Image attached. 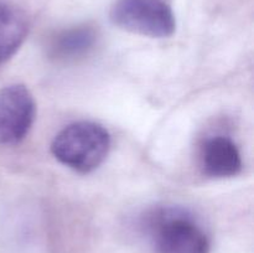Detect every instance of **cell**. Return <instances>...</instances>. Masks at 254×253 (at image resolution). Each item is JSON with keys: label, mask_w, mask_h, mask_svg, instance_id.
<instances>
[{"label": "cell", "mask_w": 254, "mask_h": 253, "mask_svg": "<svg viewBox=\"0 0 254 253\" xmlns=\"http://www.w3.org/2000/svg\"><path fill=\"white\" fill-rule=\"evenodd\" d=\"M111 136L94 122H76L64 126L52 140L55 158L72 170L87 174L96 170L108 155Z\"/></svg>", "instance_id": "1"}, {"label": "cell", "mask_w": 254, "mask_h": 253, "mask_svg": "<svg viewBox=\"0 0 254 253\" xmlns=\"http://www.w3.org/2000/svg\"><path fill=\"white\" fill-rule=\"evenodd\" d=\"M155 253H210L205 231L179 208H160L146 220Z\"/></svg>", "instance_id": "2"}, {"label": "cell", "mask_w": 254, "mask_h": 253, "mask_svg": "<svg viewBox=\"0 0 254 253\" xmlns=\"http://www.w3.org/2000/svg\"><path fill=\"white\" fill-rule=\"evenodd\" d=\"M111 20L119 29L155 39L171 36L176 29L175 15L165 0H117Z\"/></svg>", "instance_id": "3"}, {"label": "cell", "mask_w": 254, "mask_h": 253, "mask_svg": "<svg viewBox=\"0 0 254 253\" xmlns=\"http://www.w3.org/2000/svg\"><path fill=\"white\" fill-rule=\"evenodd\" d=\"M34 97L24 84L0 89V144L12 145L29 133L35 119Z\"/></svg>", "instance_id": "4"}, {"label": "cell", "mask_w": 254, "mask_h": 253, "mask_svg": "<svg viewBox=\"0 0 254 253\" xmlns=\"http://www.w3.org/2000/svg\"><path fill=\"white\" fill-rule=\"evenodd\" d=\"M202 168L211 178H231L242 170V159L237 145L228 136L216 135L202 146Z\"/></svg>", "instance_id": "5"}, {"label": "cell", "mask_w": 254, "mask_h": 253, "mask_svg": "<svg viewBox=\"0 0 254 253\" xmlns=\"http://www.w3.org/2000/svg\"><path fill=\"white\" fill-rule=\"evenodd\" d=\"M97 31L88 25L69 27L52 39L49 55L52 60L62 63H71L84 59L97 45Z\"/></svg>", "instance_id": "6"}, {"label": "cell", "mask_w": 254, "mask_h": 253, "mask_svg": "<svg viewBox=\"0 0 254 253\" xmlns=\"http://www.w3.org/2000/svg\"><path fill=\"white\" fill-rule=\"evenodd\" d=\"M29 32L25 12L12 2L0 0V64L11 59Z\"/></svg>", "instance_id": "7"}]
</instances>
